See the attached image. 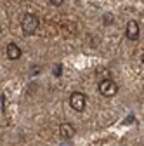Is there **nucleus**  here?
<instances>
[{"instance_id":"1","label":"nucleus","mask_w":144,"mask_h":146,"mask_svg":"<svg viewBox=\"0 0 144 146\" xmlns=\"http://www.w3.org/2000/svg\"><path fill=\"white\" fill-rule=\"evenodd\" d=\"M21 26H23V31L26 35H33L35 31L38 30L40 26V21H38V17L35 16V14H24L23 16V19H21Z\"/></svg>"},{"instance_id":"2","label":"nucleus","mask_w":144,"mask_h":146,"mask_svg":"<svg viewBox=\"0 0 144 146\" xmlns=\"http://www.w3.org/2000/svg\"><path fill=\"white\" fill-rule=\"evenodd\" d=\"M99 92L106 98H113L118 92V85L113 78H104V80L99 82Z\"/></svg>"},{"instance_id":"3","label":"nucleus","mask_w":144,"mask_h":146,"mask_svg":"<svg viewBox=\"0 0 144 146\" xmlns=\"http://www.w3.org/2000/svg\"><path fill=\"white\" fill-rule=\"evenodd\" d=\"M69 104L71 108L75 110V111H83L85 110V104H87V96L83 92H80V90H77V92H71L69 96Z\"/></svg>"},{"instance_id":"4","label":"nucleus","mask_w":144,"mask_h":146,"mask_svg":"<svg viewBox=\"0 0 144 146\" xmlns=\"http://www.w3.org/2000/svg\"><path fill=\"white\" fill-rule=\"evenodd\" d=\"M125 36H127V40L130 42H135L139 38V23L137 21H129L127 23V30H125Z\"/></svg>"},{"instance_id":"5","label":"nucleus","mask_w":144,"mask_h":146,"mask_svg":"<svg viewBox=\"0 0 144 146\" xmlns=\"http://www.w3.org/2000/svg\"><path fill=\"white\" fill-rule=\"evenodd\" d=\"M59 136L63 139H71V137L75 136V129L69 123H61L59 125Z\"/></svg>"},{"instance_id":"6","label":"nucleus","mask_w":144,"mask_h":146,"mask_svg":"<svg viewBox=\"0 0 144 146\" xmlns=\"http://www.w3.org/2000/svg\"><path fill=\"white\" fill-rule=\"evenodd\" d=\"M7 58L16 61V59H19L21 58V49L19 45H16V44H9L7 45Z\"/></svg>"},{"instance_id":"7","label":"nucleus","mask_w":144,"mask_h":146,"mask_svg":"<svg viewBox=\"0 0 144 146\" xmlns=\"http://www.w3.org/2000/svg\"><path fill=\"white\" fill-rule=\"evenodd\" d=\"M49 2H50L54 7H59V5H63V4H64V0H49Z\"/></svg>"}]
</instances>
